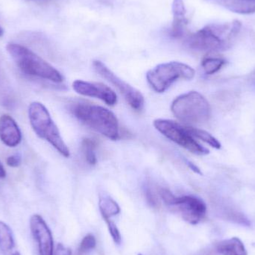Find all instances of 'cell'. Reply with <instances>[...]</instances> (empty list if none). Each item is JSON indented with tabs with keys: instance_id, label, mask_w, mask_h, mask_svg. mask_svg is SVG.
I'll list each match as a JSON object with an SVG mask.
<instances>
[{
	"instance_id": "cell-17",
	"label": "cell",
	"mask_w": 255,
	"mask_h": 255,
	"mask_svg": "<svg viewBox=\"0 0 255 255\" xmlns=\"http://www.w3.org/2000/svg\"><path fill=\"white\" fill-rule=\"evenodd\" d=\"M15 242L11 229L7 224L0 221V250L7 255L13 252Z\"/></svg>"
},
{
	"instance_id": "cell-5",
	"label": "cell",
	"mask_w": 255,
	"mask_h": 255,
	"mask_svg": "<svg viewBox=\"0 0 255 255\" xmlns=\"http://www.w3.org/2000/svg\"><path fill=\"white\" fill-rule=\"evenodd\" d=\"M171 111L178 121L190 125L206 123L211 116L209 103L196 91H190L175 99Z\"/></svg>"
},
{
	"instance_id": "cell-19",
	"label": "cell",
	"mask_w": 255,
	"mask_h": 255,
	"mask_svg": "<svg viewBox=\"0 0 255 255\" xmlns=\"http://www.w3.org/2000/svg\"><path fill=\"white\" fill-rule=\"evenodd\" d=\"M98 143L97 140L92 138H85L82 140V148L85 155V160L88 164L96 165L97 163V154H96V148Z\"/></svg>"
},
{
	"instance_id": "cell-27",
	"label": "cell",
	"mask_w": 255,
	"mask_h": 255,
	"mask_svg": "<svg viewBox=\"0 0 255 255\" xmlns=\"http://www.w3.org/2000/svg\"><path fill=\"white\" fill-rule=\"evenodd\" d=\"M6 177V171L4 169V166L1 164L0 162V178H4Z\"/></svg>"
},
{
	"instance_id": "cell-7",
	"label": "cell",
	"mask_w": 255,
	"mask_h": 255,
	"mask_svg": "<svg viewBox=\"0 0 255 255\" xmlns=\"http://www.w3.org/2000/svg\"><path fill=\"white\" fill-rule=\"evenodd\" d=\"M159 193L164 203L175 208L187 223L195 226L205 218L206 204L200 198L195 196H176L165 188L160 189Z\"/></svg>"
},
{
	"instance_id": "cell-24",
	"label": "cell",
	"mask_w": 255,
	"mask_h": 255,
	"mask_svg": "<svg viewBox=\"0 0 255 255\" xmlns=\"http://www.w3.org/2000/svg\"><path fill=\"white\" fill-rule=\"evenodd\" d=\"M53 255H72V251L70 248L64 247L63 244H58L54 252Z\"/></svg>"
},
{
	"instance_id": "cell-21",
	"label": "cell",
	"mask_w": 255,
	"mask_h": 255,
	"mask_svg": "<svg viewBox=\"0 0 255 255\" xmlns=\"http://www.w3.org/2000/svg\"><path fill=\"white\" fill-rule=\"evenodd\" d=\"M96 247H97V240L94 235L89 234L82 239V242L79 245V250H78L79 254L83 255L88 253V252L94 250Z\"/></svg>"
},
{
	"instance_id": "cell-22",
	"label": "cell",
	"mask_w": 255,
	"mask_h": 255,
	"mask_svg": "<svg viewBox=\"0 0 255 255\" xmlns=\"http://www.w3.org/2000/svg\"><path fill=\"white\" fill-rule=\"evenodd\" d=\"M105 221L107 223L109 233H110L114 242L117 245H121V243H122V236H121V232H120L118 226L113 221H112V220H105Z\"/></svg>"
},
{
	"instance_id": "cell-8",
	"label": "cell",
	"mask_w": 255,
	"mask_h": 255,
	"mask_svg": "<svg viewBox=\"0 0 255 255\" xmlns=\"http://www.w3.org/2000/svg\"><path fill=\"white\" fill-rule=\"evenodd\" d=\"M154 127L163 136L193 154L205 155L208 149L199 143L189 133L187 127L170 120L157 119L153 123Z\"/></svg>"
},
{
	"instance_id": "cell-23",
	"label": "cell",
	"mask_w": 255,
	"mask_h": 255,
	"mask_svg": "<svg viewBox=\"0 0 255 255\" xmlns=\"http://www.w3.org/2000/svg\"><path fill=\"white\" fill-rule=\"evenodd\" d=\"M22 159L19 154H13V155L9 156L6 160L7 166L10 167H17L21 164Z\"/></svg>"
},
{
	"instance_id": "cell-14",
	"label": "cell",
	"mask_w": 255,
	"mask_h": 255,
	"mask_svg": "<svg viewBox=\"0 0 255 255\" xmlns=\"http://www.w3.org/2000/svg\"><path fill=\"white\" fill-rule=\"evenodd\" d=\"M221 6L234 13L252 14L255 13V0H204Z\"/></svg>"
},
{
	"instance_id": "cell-29",
	"label": "cell",
	"mask_w": 255,
	"mask_h": 255,
	"mask_svg": "<svg viewBox=\"0 0 255 255\" xmlns=\"http://www.w3.org/2000/svg\"><path fill=\"white\" fill-rule=\"evenodd\" d=\"M3 34H4V30H3V28L0 26V37H1Z\"/></svg>"
},
{
	"instance_id": "cell-26",
	"label": "cell",
	"mask_w": 255,
	"mask_h": 255,
	"mask_svg": "<svg viewBox=\"0 0 255 255\" xmlns=\"http://www.w3.org/2000/svg\"><path fill=\"white\" fill-rule=\"evenodd\" d=\"M187 165H188L189 167L190 168V169L193 171V172H196V173L199 174V175H202V172H201L200 169L197 166L194 164V163H192V162L187 161Z\"/></svg>"
},
{
	"instance_id": "cell-20",
	"label": "cell",
	"mask_w": 255,
	"mask_h": 255,
	"mask_svg": "<svg viewBox=\"0 0 255 255\" xmlns=\"http://www.w3.org/2000/svg\"><path fill=\"white\" fill-rule=\"evenodd\" d=\"M225 64L226 61L223 58L208 57L204 58L202 62V67L207 75H213L220 71Z\"/></svg>"
},
{
	"instance_id": "cell-25",
	"label": "cell",
	"mask_w": 255,
	"mask_h": 255,
	"mask_svg": "<svg viewBox=\"0 0 255 255\" xmlns=\"http://www.w3.org/2000/svg\"><path fill=\"white\" fill-rule=\"evenodd\" d=\"M145 195L147 201H148V203H149L151 206H157V199H156V196H154V193L151 191L150 187H148L145 189Z\"/></svg>"
},
{
	"instance_id": "cell-6",
	"label": "cell",
	"mask_w": 255,
	"mask_h": 255,
	"mask_svg": "<svg viewBox=\"0 0 255 255\" xmlns=\"http://www.w3.org/2000/svg\"><path fill=\"white\" fill-rule=\"evenodd\" d=\"M194 69L184 63L170 61L158 64L148 70L146 79L155 92H165L174 82L179 79L191 80L194 78Z\"/></svg>"
},
{
	"instance_id": "cell-13",
	"label": "cell",
	"mask_w": 255,
	"mask_h": 255,
	"mask_svg": "<svg viewBox=\"0 0 255 255\" xmlns=\"http://www.w3.org/2000/svg\"><path fill=\"white\" fill-rule=\"evenodd\" d=\"M172 11L173 14L171 35L175 38H180L184 36L187 21L185 5L183 0H173L172 4Z\"/></svg>"
},
{
	"instance_id": "cell-18",
	"label": "cell",
	"mask_w": 255,
	"mask_h": 255,
	"mask_svg": "<svg viewBox=\"0 0 255 255\" xmlns=\"http://www.w3.org/2000/svg\"><path fill=\"white\" fill-rule=\"evenodd\" d=\"M187 127V130L189 133L193 136V137L198 138L201 140L208 143V145H211L213 148L220 149L221 148V143L216 139L214 136H213L211 133H208L206 130H202V129L192 127Z\"/></svg>"
},
{
	"instance_id": "cell-12",
	"label": "cell",
	"mask_w": 255,
	"mask_h": 255,
	"mask_svg": "<svg viewBox=\"0 0 255 255\" xmlns=\"http://www.w3.org/2000/svg\"><path fill=\"white\" fill-rule=\"evenodd\" d=\"M0 139L8 147L17 146L22 141V133L16 121L8 115L0 118Z\"/></svg>"
},
{
	"instance_id": "cell-2",
	"label": "cell",
	"mask_w": 255,
	"mask_h": 255,
	"mask_svg": "<svg viewBox=\"0 0 255 255\" xmlns=\"http://www.w3.org/2000/svg\"><path fill=\"white\" fill-rule=\"evenodd\" d=\"M72 114L82 124L112 140L120 138L119 121L106 108L87 103H78L70 108Z\"/></svg>"
},
{
	"instance_id": "cell-11",
	"label": "cell",
	"mask_w": 255,
	"mask_h": 255,
	"mask_svg": "<svg viewBox=\"0 0 255 255\" xmlns=\"http://www.w3.org/2000/svg\"><path fill=\"white\" fill-rule=\"evenodd\" d=\"M30 229L38 246L40 255H53V237L43 217L34 214L30 219Z\"/></svg>"
},
{
	"instance_id": "cell-30",
	"label": "cell",
	"mask_w": 255,
	"mask_h": 255,
	"mask_svg": "<svg viewBox=\"0 0 255 255\" xmlns=\"http://www.w3.org/2000/svg\"><path fill=\"white\" fill-rule=\"evenodd\" d=\"M141 255V254H139V255Z\"/></svg>"
},
{
	"instance_id": "cell-28",
	"label": "cell",
	"mask_w": 255,
	"mask_h": 255,
	"mask_svg": "<svg viewBox=\"0 0 255 255\" xmlns=\"http://www.w3.org/2000/svg\"><path fill=\"white\" fill-rule=\"evenodd\" d=\"M7 255H21L19 254L18 252L15 251V252H12L11 253H10V254Z\"/></svg>"
},
{
	"instance_id": "cell-3",
	"label": "cell",
	"mask_w": 255,
	"mask_h": 255,
	"mask_svg": "<svg viewBox=\"0 0 255 255\" xmlns=\"http://www.w3.org/2000/svg\"><path fill=\"white\" fill-rule=\"evenodd\" d=\"M6 49L22 73L54 83H61L64 81V76L58 70L25 46L8 43Z\"/></svg>"
},
{
	"instance_id": "cell-10",
	"label": "cell",
	"mask_w": 255,
	"mask_h": 255,
	"mask_svg": "<svg viewBox=\"0 0 255 255\" xmlns=\"http://www.w3.org/2000/svg\"><path fill=\"white\" fill-rule=\"evenodd\" d=\"M73 88L77 94L85 97L99 99L108 106H114L118 103L116 93L110 87L104 84L76 80L73 83Z\"/></svg>"
},
{
	"instance_id": "cell-9",
	"label": "cell",
	"mask_w": 255,
	"mask_h": 255,
	"mask_svg": "<svg viewBox=\"0 0 255 255\" xmlns=\"http://www.w3.org/2000/svg\"><path fill=\"white\" fill-rule=\"evenodd\" d=\"M95 71L103 79L110 82L115 88H118L123 97L127 102L128 104L136 112H141L143 109L145 105L143 96L140 91L129 85L125 81L118 77L115 73L112 71L106 64L102 61H94L93 62Z\"/></svg>"
},
{
	"instance_id": "cell-4",
	"label": "cell",
	"mask_w": 255,
	"mask_h": 255,
	"mask_svg": "<svg viewBox=\"0 0 255 255\" xmlns=\"http://www.w3.org/2000/svg\"><path fill=\"white\" fill-rule=\"evenodd\" d=\"M28 119L33 130L40 139L47 141L61 155L70 157V149L44 105L39 102L31 103L28 107Z\"/></svg>"
},
{
	"instance_id": "cell-1",
	"label": "cell",
	"mask_w": 255,
	"mask_h": 255,
	"mask_svg": "<svg viewBox=\"0 0 255 255\" xmlns=\"http://www.w3.org/2000/svg\"><path fill=\"white\" fill-rule=\"evenodd\" d=\"M241 29V22L211 24L202 28L187 37V44L192 49L200 52H212L226 50L232 40Z\"/></svg>"
},
{
	"instance_id": "cell-16",
	"label": "cell",
	"mask_w": 255,
	"mask_h": 255,
	"mask_svg": "<svg viewBox=\"0 0 255 255\" xmlns=\"http://www.w3.org/2000/svg\"><path fill=\"white\" fill-rule=\"evenodd\" d=\"M99 208L104 220H111L112 217L121 213V208L116 201L106 193H103L100 196Z\"/></svg>"
},
{
	"instance_id": "cell-15",
	"label": "cell",
	"mask_w": 255,
	"mask_h": 255,
	"mask_svg": "<svg viewBox=\"0 0 255 255\" xmlns=\"http://www.w3.org/2000/svg\"><path fill=\"white\" fill-rule=\"evenodd\" d=\"M216 250L221 255H248L244 243L235 237L220 241L216 246Z\"/></svg>"
}]
</instances>
